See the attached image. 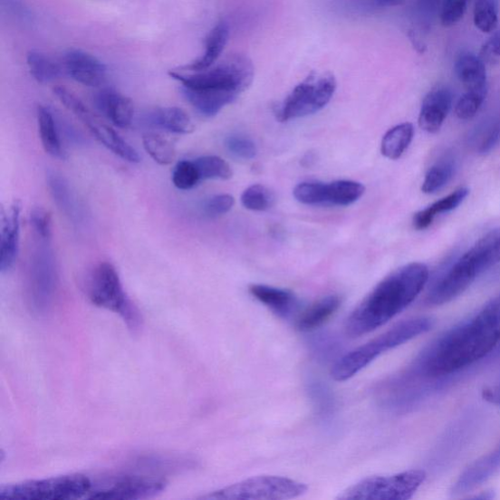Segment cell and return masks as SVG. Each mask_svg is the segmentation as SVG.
I'll list each match as a JSON object with an SVG mask.
<instances>
[{
    "mask_svg": "<svg viewBox=\"0 0 500 500\" xmlns=\"http://www.w3.org/2000/svg\"><path fill=\"white\" fill-rule=\"evenodd\" d=\"M500 342V300L447 332L419 360V371L428 378L446 377L464 370Z\"/></svg>",
    "mask_w": 500,
    "mask_h": 500,
    "instance_id": "obj_1",
    "label": "cell"
},
{
    "mask_svg": "<svg viewBox=\"0 0 500 500\" xmlns=\"http://www.w3.org/2000/svg\"><path fill=\"white\" fill-rule=\"evenodd\" d=\"M428 280L429 269L420 262L397 269L375 286L348 317L346 333L359 337L383 327L415 302Z\"/></svg>",
    "mask_w": 500,
    "mask_h": 500,
    "instance_id": "obj_2",
    "label": "cell"
},
{
    "mask_svg": "<svg viewBox=\"0 0 500 500\" xmlns=\"http://www.w3.org/2000/svg\"><path fill=\"white\" fill-rule=\"evenodd\" d=\"M170 78L181 83V91L198 112L207 118L236 101L255 79V67L247 56L233 54L216 67L191 74L170 71Z\"/></svg>",
    "mask_w": 500,
    "mask_h": 500,
    "instance_id": "obj_3",
    "label": "cell"
},
{
    "mask_svg": "<svg viewBox=\"0 0 500 500\" xmlns=\"http://www.w3.org/2000/svg\"><path fill=\"white\" fill-rule=\"evenodd\" d=\"M435 320L431 317L412 318L396 324L377 339L360 346L337 361L332 370V377L336 381H346L385 351L401 346L416 337L432 330Z\"/></svg>",
    "mask_w": 500,
    "mask_h": 500,
    "instance_id": "obj_4",
    "label": "cell"
},
{
    "mask_svg": "<svg viewBox=\"0 0 500 500\" xmlns=\"http://www.w3.org/2000/svg\"><path fill=\"white\" fill-rule=\"evenodd\" d=\"M86 294L93 305L119 314L130 330L140 328L139 312L125 293L117 269L109 262L93 269L86 283Z\"/></svg>",
    "mask_w": 500,
    "mask_h": 500,
    "instance_id": "obj_5",
    "label": "cell"
},
{
    "mask_svg": "<svg viewBox=\"0 0 500 500\" xmlns=\"http://www.w3.org/2000/svg\"><path fill=\"white\" fill-rule=\"evenodd\" d=\"M336 87L332 73L312 72L278 106L277 119L284 122L316 114L331 102Z\"/></svg>",
    "mask_w": 500,
    "mask_h": 500,
    "instance_id": "obj_6",
    "label": "cell"
},
{
    "mask_svg": "<svg viewBox=\"0 0 500 500\" xmlns=\"http://www.w3.org/2000/svg\"><path fill=\"white\" fill-rule=\"evenodd\" d=\"M427 472L409 470L390 476H372L349 486L337 499L341 500H408L427 480Z\"/></svg>",
    "mask_w": 500,
    "mask_h": 500,
    "instance_id": "obj_7",
    "label": "cell"
},
{
    "mask_svg": "<svg viewBox=\"0 0 500 500\" xmlns=\"http://www.w3.org/2000/svg\"><path fill=\"white\" fill-rule=\"evenodd\" d=\"M92 482L81 474L3 486L0 498L11 500H69L86 498Z\"/></svg>",
    "mask_w": 500,
    "mask_h": 500,
    "instance_id": "obj_8",
    "label": "cell"
},
{
    "mask_svg": "<svg viewBox=\"0 0 500 500\" xmlns=\"http://www.w3.org/2000/svg\"><path fill=\"white\" fill-rule=\"evenodd\" d=\"M308 486L281 476H257L231 485L203 496L204 499L284 500L303 495Z\"/></svg>",
    "mask_w": 500,
    "mask_h": 500,
    "instance_id": "obj_9",
    "label": "cell"
},
{
    "mask_svg": "<svg viewBox=\"0 0 500 500\" xmlns=\"http://www.w3.org/2000/svg\"><path fill=\"white\" fill-rule=\"evenodd\" d=\"M49 243L40 240L30 262L29 299L33 310L39 314L52 305L58 284L56 260Z\"/></svg>",
    "mask_w": 500,
    "mask_h": 500,
    "instance_id": "obj_10",
    "label": "cell"
},
{
    "mask_svg": "<svg viewBox=\"0 0 500 500\" xmlns=\"http://www.w3.org/2000/svg\"><path fill=\"white\" fill-rule=\"evenodd\" d=\"M364 194V186L349 180L305 182L297 185L293 191L297 201L307 206L347 207L359 201Z\"/></svg>",
    "mask_w": 500,
    "mask_h": 500,
    "instance_id": "obj_11",
    "label": "cell"
},
{
    "mask_svg": "<svg viewBox=\"0 0 500 500\" xmlns=\"http://www.w3.org/2000/svg\"><path fill=\"white\" fill-rule=\"evenodd\" d=\"M165 482L145 477L120 475L92 484L86 498L139 499L156 495L164 490Z\"/></svg>",
    "mask_w": 500,
    "mask_h": 500,
    "instance_id": "obj_12",
    "label": "cell"
},
{
    "mask_svg": "<svg viewBox=\"0 0 500 500\" xmlns=\"http://www.w3.org/2000/svg\"><path fill=\"white\" fill-rule=\"evenodd\" d=\"M500 262V228L486 233L461 256L454 269L473 284L483 273Z\"/></svg>",
    "mask_w": 500,
    "mask_h": 500,
    "instance_id": "obj_13",
    "label": "cell"
},
{
    "mask_svg": "<svg viewBox=\"0 0 500 500\" xmlns=\"http://www.w3.org/2000/svg\"><path fill=\"white\" fill-rule=\"evenodd\" d=\"M64 62L69 76L82 85L98 87L106 82V66L95 56L82 50H69L64 55Z\"/></svg>",
    "mask_w": 500,
    "mask_h": 500,
    "instance_id": "obj_14",
    "label": "cell"
},
{
    "mask_svg": "<svg viewBox=\"0 0 500 500\" xmlns=\"http://www.w3.org/2000/svg\"><path fill=\"white\" fill-rule=\"evenodd\" d=\"M21 204L15 202L8 212L2 210L0 234V271L6 273L15 265L20 250Z\"/></svg>",
    "mask_w": 500,
    "mask_h": 500,
    "instance_id": "obj_15",
    "label": "cell"
},
{
    "mask_svg": "<svg viewBox=\"0 0 500 500\" xmlns=\"http://www.w3.org/2000/svg\"><path fill=\"white\" fill-rule=\"evenodd\" d=\"M452 106L451 90L445 86L436 87L423 99L418 118L420 129L432 134L439 132Z\"/></svg>",
    "mask_w": 500,
    "mask_h": 500,
    "instance_id": "obj_16",
    "label": "cell"
},
{
    "mask_svg": "<svg viewBox=\"0 0 500 500\" xmlns=\"http://www.w3.org/2000/svg\"><path fill=\"white\" fill-rule=\"evenodd\" d=\"M97 109L116 127L128 129L134 117L132 100L114 90L107 89L100 91L95 97Z\"/></svg>",
    "mask_w": 500,
    "mask_h": 500,
    "instance_id": "obj_17",
    "label": "cell"
},
{
    "mask_svg": "<svg viewBox=\"0 0 500 500\" xmlns=\"http://www.w3.org/2000/svg\"><path fill=\"white\" fill-rule=\"evenodd\" d=\"M85 125L90 129L95 139L110 149L111 153L124 160L132 162V164H139L140 161L139 152L109 125L101 122L96 116L87 121Z\"/></svg>",
    "mask_w": 500,
    "mask_h": 500,
    "instance_id": "obj_18",
    "label": "cell"
},
{
    "mask_svg": "<svg viewBox=\"0 0 500 500\" xmlns=\"http://www.w3.org/2000/svg\"><path fill=\"white\" fill-rule=\"evenodd\" d=\"M249 293L280 317H290L298 306V299L292 292L277 287L252 284Z\"/></svg>",
    "mask_w": 500,
    "mask_h": 500,
    "instance_id": "obj_19",
    "label": "cell"
},
{
    "mask_svg": "<svg viewBox=\"0 0 500 500\" xmlns=\"http://www.w3.org/2000/svg\"><path fill=\"white\" fill-rule=\"evenodd\" d=\"M230 30L226 22H220L212 29L205 42V53L183 69L191 72H201L215 65L224 52L229 40Z\"/></svg>",
    "mask_w": 500,
    "mask_h": 500,
    "instance_id": "obj_20",
    "label": "cell"
},
{
    "mask_svg": "<svg viewBox=\"0 0 500 500\" xmlns=\"http://www.w3.org/2000/svg\"><path fill=\"white\" fill-rule=\"evenodd\" d=\"M486 66L479 56L466 53L456 60L455 72L466 91L482 90L487 87Z\"/></svg>",
    "mask_w": 500,
    "mask_h": 500,
    "instance_id": "obj_21",
    "label": "cell"
},
{
    "mask_svg": "<svg viewBox=\"0 0 500 500\" xmlns=\"http://www.w3.org/2000/svg\"><path fill=\"white\" fill-rule=\"evenodd\" d=\"M37 124L44 151L55 159L65 160L68 158L61 141V132L53 112L48 107L37 108Z\"/></svg>",
    "mask_w": 500,
    "mask_h": 500,
    "instance_id": "obj_22",
    "label": "cell"
},
{
    "mask_svg": "<svg viewBox=\"0 0 500 500\" xmlns=\"http://www.w3.org/2000/svg\"><path fill=\"white\" fill-rule=\"evenodd\" d=\"M469 195V189L466 187L458 188L457 190L448 196L439 199L427 208H424L415 215L412 219L414 227L418 230H425L431 226L437 216L447 214L457 209Z\"/></svg>",
    "mask_w": 500,
    "mask_h": 500,
    "instance_id": "obj_23",
    "label": "cell"
},
{
    "mask_svg": "<svg viewBox=\"0 0 500 500\" xmlns=\"http://www.w3.org/2000/svg\"><path fill=\"white\" fill-rule=\"evenodd\" d=\"M341 304V299L339 295L322 297L303 312L297 321V329L302 332H311L322 327Z\"/></svg>",
    "mask_w": 500,
    "mask_h": 500,
    "instance_id": "obj_24",
    "label": "cell"
},
{
    "mask_svg": "<svg viewBox=\"0 0 500 500\" xmlns=\"http://www.w3.org/2000/svg\"><path fill=\"white\" fill-rule=\"evenodd\" d=\"M149 122L177 134H190L195 125L190 116L178 107L158 108L149 116Z\"/></svg>",
    "mask_w": 500,
    "mask_h": 500,
    "instance_id": "obj_25",
    "label": "cell"
},
{
    "mask_svg": "<svg viewBox=\"0 0 500 500\" xmlns=\"http://www.w3.org/2000/svg\"><path fill=\"white\" fill-rule=\"evenodd\" d=\"M415 128L409 122L396 125L387 131L381 141V154L389 159H398L407 151L414 139Z\"/></svg>",
    "mask_w": 500,
    "mask_h": 500,
    "instance_id": "obj_26",
    "label": "cell"
},
{
    "mask_svg": "<svg viewBox=\"0 0 500 500\" xmlns=\"http://www.w3.org/2000/svg\"><path fill=\"white\" fill-rule=\"evenodd\" d=\"M47 183L58 208L71 219L76 218L78 216L77 202L67 180L56 172H49Z\"/></svg>",
    "mask_w": 500,
    "mask_h": 500,
    "instance_id": "obj_27",
    "label": "cell"
},
{
    "mask_svg": "<svg viewBox=\"0 0 500 500\" xmlns=\"http://www.w3.org/2000/svg\"><path fill=\"white\" fill-rule=\"evenodd\" d=\"M457 164L453 157H444L429 168L421 186L425 194H434L443 189L456 173Z\"/></svg>",
    "mask_w": 500,
    "mask_h": 500,
    "instance_id": "obj_28",
    "label": "cell"
},
{
    "mask_svg": "<svg viewBox=\"0 0 500 500\" xmlns=\"http://www.w3.org/2000/svg\"><path fill=\"white\" fill-rule=\"evenodd\" d=\"M143 145L147 154L160 166H169L177 159V148L161 134L156 132L144 134Z\"/></svg>",
    "mask_w": 500,
    "mask_h": 500,
    "instance_id": "obj_29",
    "label": "cell"
},
{
    "mask_svg": "<svg viewBox=\"0 0 500 500\" xmlns=\"http://www.w3.org/2000/svg\"><path fill=\"white\" fill-rule=\"evenodd\" d=\"M27 64L34 79L40 83H49L60 77L61 69L52 58L32 50L27 55Z\"/></svg>",
    "mask_w": 500,
    "mask_h": 500,
    "instance_id": "obj_30",
    "label": "cell"
},
{
    "mask_svg": "<svg viewBox=\"0 0 500 500\" xmlns=\"http://www.w3.org/2000/svg\"><path fill=\"white\" fill-rule=\"evenodd\" d=\"M201 180H228L233 171L228 162L217 156H205L194 160Z\"/></svg>",
    "mask_w": 500,
    "mask_h": 500,
    "instance_id": "obj_31",
    "label": "cell"
},
{
    "mask_svg": "<svg viewBox=\"0 0 500 500\" xmlns=\"http://www.w3.org/2000/svg\"><path fill=\"white\" fill-rule=\"evenodd\" d=\"M473 19L475 26L484 34H493L498 24V0H476Z\"/></svg>",
    "mask_w": 500,
    "mask_h": 500,
    "instance_id": "obj_32",
    "label": "cell"
},
{
    "mask_svg": "<svg viewBox=\"0 0 500 500\" xmlns=\"http://www.w3.org/2000/svg\"><path fill=\"white\" fill-rule=\"evenodd\" d=\"M489 87L482 90L466 91L456 105V115L459 120H467L477 115L485 102Z\"/></svg>",
    "mask_w": 500,
    "mask_h": 500,
    "instance_id": "obj_33",
    "label": "cell"
},
{
    "mask_svg": "<svg viewBox=\"0 0 500 500\" xmlns=\"http://www.w3.org/2000/svg\"><path fill=\"white\" fill-rule=\"evenodd\" d=\"M242 204L249 210L265 211L274 206V196L267 187L253 185L243 193Z\"/></svg>",
    "mask_w": 500,
    "mask_h": 500,
    "instance_id": "obj_34",
    "label": "cell"
},
{
    "mask_svg": "<svg viewBox=\"0 0 500 500\" xmlns=\"http://www.w3.org/2000/svg\"><path fill=\"white\" fill-rule=\"evenodd\" d=\"M201 181L194 160L184 159L175 166L172 172V182L178 189L192 190Z\"/></svg>",
    "mask_w": 500,
    "mask_h": 500,
    "instance_id": "obj_35",
    "label": "cell"
},
{
    "mask_svg": "<svg viewBox=\"0 0 500 500\" xmlns=\"http://www.w3.org/2000/svg\"><path fill=\"white\" fill-rule=\"evenodd\" d=\"M53 93L60 100V102L83 123L94 116L93 112L85 106L82 100L76 94H73L66 89V87L60 85L55 86Z\"/></svg>",
    "mask_w": 500,
    "mask_h": 500,
    "instance_id": "obj_36",
    "label": "cell"
},
{
    "mask_svg": "<svg viewBox=\"0 0 500 500\" xmlns=\"http://www.w3.org/2000/svg\"><path fill=\"white\" fill-rule=\"evenodd\" d=\"M228 152L236 158L242 159H253L257 155L255 143L243 135H231L225 141Z\"/></svg>",
    "mask_w": 500,
    "mask_h": 500,
    "instance_id": "obj_37",
    "label": "cell"
},
{
    "mask_svg": "<svg viewBox=\"0 0 500 500\" xmlns=\"http://www.w3.org/2000/svg\"><path fill=\"white\" fill-rule=\"evenodd\" d=\"M31 224L37 239L43 242L52 241L53 218L43 207H34L31 212Z\"/></svg>",
    "mask_w": 500,
    "mask_h": 500,
    "instance_id": "obj_38",
    "label": "cell"
},
{
    "mask_svg": "<svg viewBox=\"0 0 500 500\" xmlns=\"http://www.w3.org/2000/svg\"><path fill=\"white\" fill-rule=\"evenodd\" d=\"M470 0H444L441 23L444 27H453L465 17Z\"/></svg>",
    "mask_w": 500,
    "mask_h": 500,
    "instance_id": "obj_39",
    "label": "cell"
},
{
    "mask_svg": "<svg viewBox=\"0 0 500 500\" xmlns=\"http://www.w3.org/2000/svg\"><path fill=\"white\" fill-rule=\"evenodd\" d=\"M235 206V198L228 194L211 197L204 204V214L211 218L219 217L228 214Z\"/></svg>",
    "mask_w": 500,
    "mask_h": 500,
    "instance_id": "obj_40",
    "label": "cell"
},
{
    "mask_svg": "<svg viewBox=\"0 0 500 500\" xmlns=\"http://www.w3.org/2000/svg\"><path fill=\"white\" fill-rule=\"evenodd\" d=\"M479 57L486 65H495L500 62V30L495 31L482 45Z\"/></svg>",
    "mask_w": 500,
    "mask_h": 500,
    "instance_id": "obj_41",
    "label": "cell"
},
{
    "mask_svg": "<svg viewBox=\"0 0 500 500\" xmlns=\"http://www.w3.org/2000/svg\"><path fill=\"white\" fill-rule=\"evenodd\" d=\"M500 139V125L495 123L486 132L479 146L480 154H487L496 146Z\"/></svg>",
    "mask_w": 500,
    "mask_h": 500,
    "instance_id": "obj_42",
    "label": "cell"
},
{
    "mask_svg": "<svg viewBox=\"0 0 500 500\" xmlns=\"http://www.w3.org/2000/svg\"><path fill=\"white\" fill-rule=\"evenodd\" d=\"M482 398L487 403L500 406V380L484 387L482 390Z\"/></svg>",
    "mask_w": 500,
    "mask_h": 500,
    "instance_id": "obj_43",
    "label": "cell"
},
{
    "mask_svg": "<svg viewBox=\"0 0 500 500\" xmlns=\"http://www.w3.org/2000/svg\"><path fill=\"white\" fill-rule=\"evenodd\" d=\"M361 2L365 7L380 9L401 5L405 0H361Z\"/></svg>",
    "mask_w": 500,
    "mask_h": 500,
    "instance_id": "obj_44",
    "label": "cell"
}]
</instances>
